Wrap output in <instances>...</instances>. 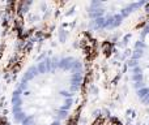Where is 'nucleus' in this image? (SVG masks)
Instances as JSON below:
<instances>
[{
    "mask_svg": "<svg viewBox=\"0 0 149 125\" xmlns=\"http://www.w3.org/2000/svg\"><path fill=\"white\" fill-rule=\"evenodd\" d=\"M58 7L46 33L33 43L7 85L4 125L79 123L94 55L64 4Z\"/></svg>",
    "mask_w": 149,
    "mask_h": 125,
    "instance_id": "1",
    "label": "nucleus"
},
{
    "mask_svg": "<svg viewBox=\"0 0 149 125\" xmlns=\"http://www.w3.org/2000/svg\"><path fill=\"white\" fill-rule=\"evenodd\" d=\"M79 124L90 117L140 125L149 116V16L120 41L95 48Z\"/></svg>",
    "mask_w": 149,
    "mask_h": 125,
    "instance_id": "2",
    "label": "nucleus"
},
{
    "mask_svg": "<svg viewBox=\"0 0 149 125\" xmlns=\"http://www.w3.org/2000/svg\"><path fill=\"white\" fill-rule=\"evenodd\" d=\"M79 31L95 48L120 41L149 16V1H82L64 4Z\"/></svg>",
    "mask_w": 149,
    "mask_h": 125,
    "instance_id": "3",
    "label": "nucleus"
},
{
    "mask_svg": "<svg viewBox=\"0 0 149 125\" xmlns=\"http://www.w3.org/2000/svg\"><path fill=\"white\" fill-rule=\"evenodd\" d=\"M8 33V4L0 1V51L7 39Z\"/></svg>",
    "mask_w": 149,
    "mask_h": 125,
    "instance_id": "4",
    "label": "nucleus"
},
{
    "mask_svg": "<svg viewBox=\"0 0 149 125\" xmlns=\"http://www.w3.org/2000/svg\"><path fill=\"white\" fill-rule=\"evenodd\" d=\"M140 125H149V116H148V117H147V119H145V120H144V121H143V123H141V124H140Z\"/></svg>",
    "mask_w": 149,
    "mask_h": 125,
    "instance_id": "5",
    "label": "nucleus"
}]
</instances>
